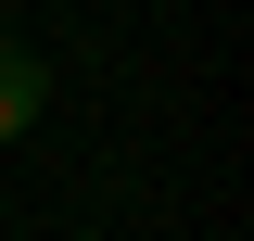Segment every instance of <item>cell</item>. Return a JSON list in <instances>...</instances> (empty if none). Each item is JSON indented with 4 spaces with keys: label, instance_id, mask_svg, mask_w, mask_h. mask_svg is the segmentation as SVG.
Wrapping results in <instances>:
<instances>
[{
    "label": "cell",
    "instance_id": "cell-1",
    "mask_svg": "<svg viewBox=\"0 0 254 241\" xmlns=\"http://www.w3.org/2000/svg\"><path fill=\"white\" fill-rule=\"evenodd\" d=\"M38 102H51V63H38V51H0V140H26Z\"/></svg>",
    "mask_w": 254,
    "mask_h": 241
}]
</instances>
